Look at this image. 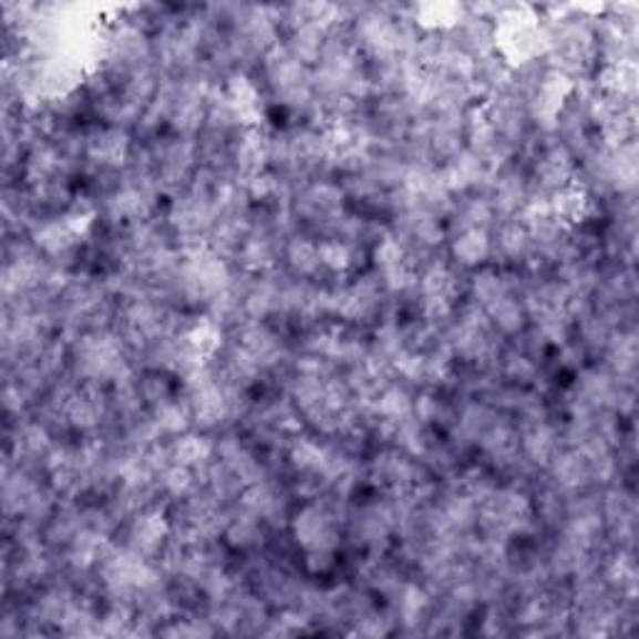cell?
Wrapping results in <instances>:
<instances>
[{"mask_svg": "<svg viewBox=\"0 0 639 639\" xmlns=\"http://www.w3.org/2000/svg\"><path fill=\"white\" fill-rule=\"evenodd\" d=\"M282 260L288 272L298 280H318V275H322L318 240L308 235H292L285 240Z\"/></svg>", "mask_w": 639, "mask_h": 639, "instance_id": "9", "label": "cell"}, {"mask_svg": "<svg viewBox=\"0 0 639 639\" xmlns=\"http://www.w3.org/2000/svg\"><path fill=\"white\" fill-rule=\"evenodd\" d=\"M547 200H549V210H553V218L559 225H565L567 230L579 228L585 220H589V215H592L595 210L592 195H589L579 183L565 185V188H559L549 195Z\"/></svg>", "mask_w": 639, "mask_h": 639, "instance_id": "7", "label": "cell"}, {"mask_svg": "<svg viewBox=\"0 0 639 639\" xmlns=\"http://www.w3.org/2000/svg\"><path fill=\"white\" fill-rule=\"evenodd\" d=\"M290 535L302 553L340 547V519L322 499L302 503L298 513L290 515Z\"/></svg>", "mask_w": 639, "mask_h": 639, "instance_id": "1", "label": "cell"}, {"mask_svg": "<svg viewBox=\"0 0 639 639\" xmlns=\"http://www.w3.org/2000/svg\"><path fill=\"white\" fill-rule=\"evenodd\" d=\"M302 567L310 577H326L338 567V549H315V553H305Z\"/></svg>", "mask_w": 639, "mask_h": 639, "instance_id": "12", "label": "cell"}, {"mask_svg": "<svg viewBox=\"0 0 639 639\" xmlns=\"http://www.w3.org/2000/svg\"><path fill=\"white\" fill-rule=\"evenodd\" d=\"M270 151H272V133L265 131L262 125L238 127L230 143L233 171L238 173L240 178L270 171Z\"/></svg>", "mask_w": 639, "mask_h": 639, "instance_id": "3", "label": "cell"}, {"mask_svg": "<svg viewBox=\"0 0 639 639\" xmlns=\"http://www.w3.org/2000/svg\"><path fill=\"white\" fill-rule=\"evenodd\" d=\"M173 465H183L190 470H200L215 460V440L208 437V432H183L178 437L165 440Z\"/></svg>", "mask_w": 639, "mask_h": 639, "instance_id": "10", "label": "cell"}, {"mask_svg": "<svg viewBox=\"0 0 639 639\" xmlns=\"http://www.w3.org/2000/svg\"><path fill=\"white\" fill-rule=\"evenodd\" d=\"M447 252L450 260L460 270H477L493 258V235L489 230H460L447 235Z\"/></svg>", "mask_w": 639, "mask_h": 639, "instance_id": "5", "label": "cell"}, {"mask_svg": "<svg viewBox=\"0 0 639 639\" xmlns=\"http://www.w3.org/2000/svg\"><path fill=\"white\" fill-rule=\"evenodd\" d=\"M489 326L497 332L499 338H519L527 328V312L523 300L517 295H507L499 302H495L493 308H487Z\"/></svg>", "mask_w": 639, "mask_h": 639, "instance_id": "11", "label": "cell"}, {"mask_svg": "<svg viewBox=\"0 0 639 639\" xmlns=\"http://www.w3.org/2000/svg\"><path fill=\"white\" fill-rule=\"evenodd\" d=\"M282 240L272 238L268 233H255L250 230L248 238L240 245L235 262L238 270L252 275V278H262L272 270H278V258L282 255Z\"/></svg>", "mask_w": 639, "mask_h": 639, "instance_id": "4", "label": "cell"}, {"mask_svg": "<svg viewBox=\"0 0 639 639\" xmlns=\"http://www.w3.org/2000/svg\"><path fill=\"white\" fill-rule=\"evenodd\" d=\"M125 547L155 563L171 539V515L161 505L145 507L125 523Z\"/></svg>", "mask_w": 639, "mask_h": 639, "instance_id": "2", "label": "cell"}, {"mask_svg": "<svg viewBox=\"0 0 639 639\" xmlns=\"http://www.w3.org/2000/svg\"><path fill=\"white\" fill-rule=\"evenodd\" d=\"M559 450H563L559 430L549 420L519 427V455H523L533 467L545 470Z\"/></svg>", "mask_w": 639, "mask_h": 639, "instance_id": "6", "label": "cell"}, {"mask_svg": "<svg viewBox=\"0 0 639 639\" xmlns=\"http://www.w3.org/2000/svg\"><path fill=\"white\" fill-rule=\"evenodd\" d=\"M320 268L322 275H330L332 280H346L350 272H358L368 250L350 245L340 238H320Z\"/></svg>", "mask_w": 639, "mask_h": 639, "instance_id": "8", "label": "cell"}]
</instances>
